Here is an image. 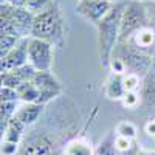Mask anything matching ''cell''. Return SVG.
<instances>
[{
    "instance_id": "cell-34",
    "label": "cell",
    "mask_w": 155,
    "mask_h": 155,
    "mask_svg": "<svg viewBox=\"0 0 155 155\" xmlns=\"http://www.w3.org/2000/svg\"><path fill=\"white\" fill-rule=\"evenodd\" d=\"M137 155H155V150H138Z\"/></svg>"
},
{
    "instance_id": "cell-36",
    "label": "cell",
    "mask_w": 155,
    "mask_h": 155,
    "mask_svg": "<svg viewBox=\"0 0 155 155\" xmlns=\"http://www.w3.org/2000/svg\"><path fill=\"white\" fill-rule=\"evenodd\" d=\"M0 2H2V3H5V2H6V0H0Z\"/></svg>"
},
{
    "instance_id": "cell-10",
    "label": "cell",
    "mask_w": 155,
    "mask_h": 155,
    "mask_svg": "<svg viewBox=\"0 0 155 155\" xmlns=\"http://www.w3.org/2000/svg\"><path fill=\"white\" fill-rule=\"evenodd\" d=\"M34 12H31L27 6H12V19L16 23V30L20 37H30L33 30V22H34Z\"/></svg>"
},
{
    "instance_id": "cell-27",
    "label": "cell",
    "mask_w": 155,
    "mask_h": 155,
    "mask_svg": "<svg viewBox=\"0 0 155 155\" xmlns=\"http://www.w3.org/2000/svg\"><path fill=\"white\" fill-rule=\"evenodd\" d=\"M0 96H2V101H19L20 99L17 88L6 87V85H2V88H0Z\"/></svg>"
},
{
    "instance_id": "cell-31",
    "label": "cell",
    "mask_w": 155,
    "mask_h": 155,
    "mask_svg": "<svg viewBox=\"0 0 155 155\" xmlns=\"http://www.w3.org/2000/svg\"><path fill=\"white\" fill-rule=\"evenodd\" d=\"M144 132H146L149 137H153V138H155V120H149V121L144 124Z\"/></svg>"
},
{
    "instance_id": "cell-3",
    "label": "cell",
    "mask_w": 155,
    "mask_h": 155,
    "mask_svg": "<svg viewBox=\"0 0 155 155\" xmlns=\"http://www.w3.org/2000/svg\"><path fill=\"white\" fill-rule=\"evenodd\" d=\"M113 56L120 58L124 62L127 71L137 73L140 76H146L153 68L152 54L138 50L130 42H120L113 51Z\"/></svg>"
},
{
    "instance_id": "cell-30",
    "label": "cell",
    "mask_w": 155,
    "mask_h": 155,
    "mask_svg": "<svg viewBox=\"0 0 155 155\" xmlns=\"http://www.w3.org/2000/svg\"><path fill=\"white\" fill-rule=\"evenodd\" d=\"M146 5V11H147V25L155 31V0L149 3H144Z\"/></svg>"
},
{
    "instance_id": "cell-24",
    "label": "cell",
    "mask_w": 155,
    "mask_h": 155,
    "mask_svg": "<svg viewBox=\"0 0 155 155\" xmlns=\"http://www.w3.org/2000/svg\"><path fill=\"white\" fill-rule=\"evenodd\" d=\"M113 143H115V147L118 149L120 153H123V152H126V150H129L130 147L135 146L132 138H127V137H123V135H116L115 140H113Z\"/></svg>"
},
{
    "instance_id": "cell-32",
    "label": "cell",
    "mask_w": 155,
    "mask_h": 155,
    "mask_svg": "<svg viewBox=\"0 0 155 155\" xmlns=\"http://www.w3.org/2000/svg\"><path fill=\"white\" fill-rule=\"evenodd\" d=\"M5 3H9L11 6H17V8H22V6H27V0H6Z\"/></svg>"
},
{
    "instance_id": "cell-6",
    "label": "cell",
    "mask_w": 155,
    "mask_h": 155,
    "mask_svg": "<svg viewBox=\"0 0 155 155\" xmlns=\"http://www.w3.org/2000/svg\"><path fill=\"white\" fill-rule=\"evenodd\" d=\"M19 155H56V147L48 135L36 132L23 140Z\"/></svg>"
},
{
    "instance_id": "cell-23",
    "label": "cell",
    "mask_w": 155,
    "mask_h": 155,
    "mask_svg": "<svg viewBox=\"0 0 155 155\" xmlns=\"http://www.w3.org/2000/svg\"><path fill=\"white\" fill-rule=\"evenodd\" d=\"M22 84L20 78L12 71V70H5L2 71V85L6 87H12V88H19V85Z\"/></svg>"
},
{
    "instance_id": "cell-19",
    "label": "cell",
    "mask_w": 155,
    "mask_h": 155,
    "mask_svg": "<svg viewBox=\"0 0 155 155\" xmlns=\"http://www.w3.org/2000/svg\"><path fill=\"white\" fill-rule=\"evenodd\" d=\"M17 101H2L0 106V121L8 123L17 112Z\"/></svg>"
},
{
    "instance_id": "cell-9",
    "label": "cell",
    "mask_w": 155,
    "mask_h": 155,
    "mask_svg": "<svg viewBox=\"0 0 155 155\" xmlns=\"http://www.w3.org/2000/svg\"><path fill=\"white\" fill-rule=\"evenodd\" d=\"M30 37H22L17 42V45L12 48L5 58H2V71L19 68V67L25 65V64L28 62V42H30Z\"/></svg>"
},
{
    "instance_id": "cell-29",
    "label": "cell",
    "mask_w": 155,
    "mask_h": 155,
    "mask_svg": "<svg viewBox=\"0 0 155 155\" xmlns=\"http://www.w3.org/2000/svg\"><path fill=\"white\" fill-rule=\"evenodd\" d=\"M19 150H20L19 143L2 140V155H16V153H19Z\"/></svg>"
},
{
    "instance_id": "cell-11",
    "label": "cell",
    "mask_w": 155,
    "mask_h": 155,
    "mask_svg": "<svg viewBox=\"0 0 155 155\" xmlns=\"http://www.w3.org/2000/svg\"><path fill=\"white\" fill-rule=\"evenodd\" d=\"M129 42L134 44L138 50L152 54L153 48H155V31L149 27V25H147V27H143V28H140L130 37V41H129Z\"/></svg>"
},
{
    "instance_id": "cell-15",
    "label": "cell",
    "mask_w": 155,
    "mask_h": 155,
    "mask_svg": "<svg viewBox=\"0 0 155 155\" xmlns=\"http://www.w3.org/2000/svg\"><path fill=\"white\" fill-rule=\"evenodd\" d=\"M23 129H25V124H23L22 121H19L16 116H12V118L8 121L6 130H5V134L2 135V140L12 141V143H19V144H20Z\"/></svg>"
},
{
    "instance_id": "cell-8",
    "label": "cell",
    "mask_w": 155,
    "mask_h": 155,
    "mask_svg": "<svg viewBox=\"0 0 155 155\" xmlns=\"http://www.w3.org/2000/svg\"><path fill=\"white\" fill-rule=\"evenodd\" d=\"M110 8L112 5L109 0H81L76 6V11L84 19L98 23L102 17H106Z\"/></svg>"
},
{
    "instance_id": "cell-33",
    "label": "cell",
    "mask_w": 155,
    "mask_h": 155,
    "mask_svg": "<svg viewBox=\"0 0 155 155\" xmlns=\"http://www.w3.org/2000/svg\"><path fill=\"white\" fill-rule=\"evenodd\" d=\"M137 153H138V149H137V146H134V147H130L129 150L123 152L121 155H137Z\"/></svg>"
},
{
    "instance_id": "cell-14",
    "label": "cell",
    "mask_w": 155,
    "mask_h": 155,
    "mask_svg": "<svg viewBox=\"0 0 155 155\" xmlns=\"http://www.w3.org/2000/svg\"><path fill=\"white\" fill-rule=\"evenodd\" d=\"M64 155H96V150H93L92 144L84 138H74L65 146Z\"/></svg>"
},
{
    "instance_id": "cell-13",
    "label": "cell",
    "mask_w": 155,
    "mask_h": 155,
    "mask_svg": "<svg viewBox=\"0 0 155 155\" xmlns=\"http://www.w3.org/2000/svg\"><path fill=\"white\" fill-rule=\"evenodd\" d=\"M104 93L109 99H123V96L126 93L124 85H123V74L112 73L109 76V79L106 81Z\"/></svg>"
},
{
    "instance_id": "cell-22",
    "label": "cell",
    "mask_w": 155,
    "mask_h": 155,
    "mask_svg": "<svg viewBox=\"0 0 155 155\" xmlns=\"http://www.w3.org/2000/svg\"><path fill=\"white\" fill-rule=\"evenodd\" d=\"M116 135H123V137H127V138H135L137 137V127L134 123L130 121H121L116 126Z\"/></svg>"
},
{
    "instance_id": "cell-21",
    "label": "cell",
    "mask_w": 155,
    "mask_h": 155,
    "mask_svg": "<svg viewBox=\"0 0 155 155\" xmlns=\"http://www.w3.org/2000/svg\"><path fill=\"white\" fill-rule=\"evenodd\" d=\"M12 71H14V73L20 78V81H22V82L33 81L34 78H36V74H37V70L31 65L30 62H27L25 65H22V67H19V68H14Z\"/></svg>"
},
{
    "instance_id": "cell-5",
    "label": "cell",
    "mask_w": 155,
    "mask_h": 155,
    "mask_svg": "<svg viewBox=\"0 0 155 155\" xmlns=\"http://www.w3.org/2000/svg\"><path fill=\"white\" fill-rule=\"evenodd\" d=\"M28 62L37 71H50L53 65V42L41 37H30Z\"/></svg>"
},
{
    "instance_id": "cell-7",
    "label": "cell",
    "mask_w": 155,
    "mask_h": 155,
    "mask_svg": "<svg viewBox=\"0 0 155 155\" xmlns=\"http://www.w3.org/2000/svg\"><path fill=\"white\" fill-rule=\"evenodd\" d=\"M33 82L39 88V92H41V101H39L41 104H47L51 99L59 96L61 92H62L61 84L58 82V79L50 71H37Z\"/></svg>"
},
{
    "instance_id": "cell-28",
    "label": "cell",
    "mask_w": 155,
    "mask_h": 155,
    "mask_svg": "<svg viewBox=\"0 0 155 155\" xmlns=\"http://www.w3.org/2000/svg\"><path fill=\"white\" fill-rule=\"evenodd\" d=\"M50 3H51V0H27V8H28L31 12L37 14V12L44 11Z\"/></svg>"
},
{
    "instance_id": "cell-16",
    "label": "cell",
    "mask_w": 155,
    "mask_h": 155,
    "mask_svg": "<svg viewBox=\"0 0 155 155\" xmlns=\"http://www.w3.org/2000/svg\"><path fill=\"white\" fill-rule=\"evenodd\" d=\"M17 92H19L20 101H23V102H39L41 101V92H39V88L36 87V84L33 81L22 82L17 88Z\"/></svg>"
},
{
    "instance_id": "cell-25",
    "label": "cell",
    "mask_w": 155,
    "mask_h": 155,
    "mask_svg": "<svg viewBox=\"0 0 155 155\" xmlns=\"http://www.w3.org/2000/svg\"><path fill=\"white\" fill-rule=\"evenodd\" d=\"M121 101H123L124 107H127V109H137L138 104L141 102V98H140V95L137 92H126Z\"/></svg>"
},
{
    "instance_id": "cell-4",
    "label": "cell",
    "mask_w": 155,
    "mask_h": 155,
    "mask_svg": "<svg viewBox=\"0 0 155 155\" xmlns=\"http://www.w3.org/2000/svg\"><path fill=\"white\" fill-rule=\"evenodd\" d=\"M143 27H147L146 5L141 2H130V3L124 5L123 14H121L120 42H129L130 37Z\"/></svg>"
},
{
    "instance_id": "cell-26",
    "label": "cell",
    "mask_w": 155,
    "mask_h": 155,
    "mask_svg": "<svg viewBox=\"0 0 155 155\" xmlns=\"http://www.w3.org/2000/svg\"><path fill=\"white\" fill-rule=\"evenodd\" d=\"M96 155H121V153L115 147L113 141H102L96 147Z\"/></svg>"
},
{
    "instance_id": "cell-12",
    "label": "cell",
    "mask_w": 155,
    "mask_h": 155,
    "mask_svg": "<svg viewBox=\"0 0 155 155\" xmlns=\"http://www.w3.org/2000/svg\"><path fill=\"white\" fill-rule=\"evenodd\" d=\"M45 104L41 102H23V106H20L16 112V118L22 121L25 126H31L37 121V118L41 116Z\"/></svg>"
},
{
    "instance_id": "cell-37",
    "label": "cell",
    "mask_w": 155,
    "mask_h": 155,
    "mask_svg": "<svg viewBox=\"0 0 155 155\" xmlns=\"http://www.w3.org/2000/svg\"><path fill=\"white\" fill-rule=\"evenodd\" d=\"M147 2H152V0H147Z\"/></svg>"
},
{
    "instance_id": "cell-1",
    "label": "cell",
    "mask_w": 155,
    "mask_h": 155,
    "mask_svg": "<svg viewBox=\"0 0 155 155\" xmlns=\"http://www.w3.org/2000/svg\"><path fill=\"white\" fill-rule=\"evenodd\" d=\"M124 5H112L106 17L98 23V42H99V59L101 65L109 67L113 51L120 42V28H121V14Z\"/></svg>"
},
{
    "instance_id": "cell-20",
    "label": "cell",
    "mask_w": 155,
    "mask_h": 155,
    "mask_svg": "<svg viewBox=\"0 0 155 155\" xmlns=\"http://www.w3.org/2000/svg\"><path fill=\"white\" fill-rule=\"evenodd\" d=\"M123 85L126 92H137L141 87V76L137 73H130L127 71L123 74Z\"/></svg>"
},
{
    "instance_id": "cell-2",
    "label": "cell",
    "mask_w": 155,
    "mask_h": 155,
    "mask_svg": "<svg viewBox=\"0 0 155 155\" xmlns=\"http://www.w3.org/2000/svg\"><path fill=\"white\" fill-rule=\"evenodd\" d=\"M31 36L50 42H54V39L62 36V17L54 3H50L44 11L34 16Z\"/></svg>"
},
{
    "instance_id": "cell-18",
    "label": "cell",
    "mask_w": 155,
    "mask_h": 155,
    "mask_svg": "<svg viewBox=\"0 0 155 155\" xmlns=\"http://www.w3.org/2000/svg\"><path fill=\"white\" fill-rule=\"evenodd\" d=\"M22 37L17 34H2L0 36V58H5L17 45V42Z\"/></svg>"
},
{
    "instance_id": "cell-35",
    "label": "cell",
    "mask_w": 155,
    "mask_h": 155,
    "mask_svg": "<svg viewBox=\"0 0 155 155\" xmlns=\"http://www.w3.org/2000/svg\"><path fill=\"white\" fill-rule=\"evenodd\" d=\"M152 62H153V68H155V48H153V53H152Z\"/></svg>"
},
{
    "instance_id": "cell-17",
    "label": "cell",
    "mask_w": 155,
    "mask_h": 155,
    "mask_svg": "<svg viewBox=\"0 0 155 155\" xmlns=\"http://www.w3.org/2000/svg\"><path fill=\"white\" fill-rule=\"evenodd\" d=\"M143 99L147 102H155V70L146 74L143 84Z\"/></svg>"
}]
</instances>
